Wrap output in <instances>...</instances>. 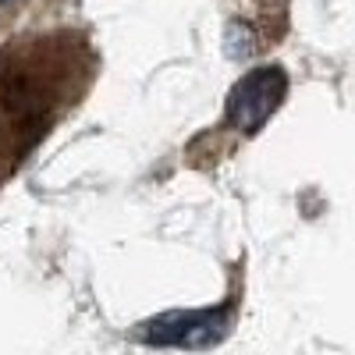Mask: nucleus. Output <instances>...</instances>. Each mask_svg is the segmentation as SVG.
I'll return each mask as SVG.
<instances>
[{
  "label": "nucleus",
  "instance_id": "obj_1",
  "mask_svg": "<svg viewBox=\"0 0 355 355\" xmlns=\"http://www.w3.org/2000/svg\"><path fill=\"white\" fill-rule=\"evenodd\" d=\"M288 93V75L277 64H263L245 71L227 93V121L231 128H239L242 135H256L277 107L284 103Z\"/></svg>",
  "mask_w": 355,
  "mask_h": 355
},
{
  "label": "nucleus",
  "instance_id": "obj_2",
  "mask_svg": "<svg viewBox=\"0 0 355 355\" xmlns=\"http://www.w3.org/2000/svg\"><path fill=\"white\" fill-rule=\"evenodd\" d=\"M231 327L227 309H189V313H164L146 323L142 338L150 345L167 348H210Z\"/></svg>",
  "mask_w": 355,
  "mask_h": 355
},
{
  "label": "nucleus",
  "instance_id": "obj_3",
  "mask_svg": "<svg viewBox=\"0 0 355 355\" xmlns=\"http://www.w3.org/2000/svg\"><path fill=\"white\" fill-rule=\"evenodd\" d=\"M0 4H8V0H0Z\"/></svg>",
  "mask_w": 355,
  "mask_h": 355
}]
</instances>
